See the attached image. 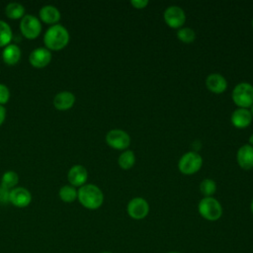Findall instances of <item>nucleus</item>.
<instances>
[{
  "label": "nucleus",
  "instance_id": "nucleus-1",
  "mask_svg": "<svg viewBox=\"0 0 253 253\" xmlns=\"http://www.w3.org/2000/svg\"><path fill=\"white\" fill-rule=\"evenodd\" d=\"M77 199L84 208L88 210H96L102 206L104 195L101 189L96 185L85 184L77 191Z\"/></svg>",
  "mask_w": 253,
  "mask_h": 253
},
{
  "label": "nucleus",
  "instance_id": "nucleus-2",
  "mask_svg": "<svg viewBox=\"0 0 253 253\" xmlns=\"http://www.w3.org/2000/svg\"><path fill=\"white\" fill-rule=\"evenodd\" d=\"M43 42L48 50L62 49L69 42L68 31L61 25H52L46 30L43 37Z\"/></svg>",
  "mask_w": 253,
  "mask_h": 253
},
{
  "label": "nucleus",
  "instance_id": "nucleus-3",
  "mask_svg": "<svg viewBox=\"0 0 253 253\" xmlns=\"http://www.w3.org/2000/svg\"><path fill=\"white\" fill-rule=\"evenodd\" d=\"M200 214L207 220H217L222 214V208L220 203L212 197L203 198L198 206Z\"/></svg>",
  "mask_w": 253,
  "mask_h": 253
},
{
  "label": "nucleus",
  "instance_id": "nucleus-4",
  "mask_svg": "<svg viewBox=\"0 0 253 253\" xmlns=\"http://www.w3.org/2000/svg\"><path fill=\"white\" fill-rule=\"evenodd\" d=\"M232 100L238 108H249L253 104V86L248 82L238 83L232 90Z\"/></svg>",
  "mask_w": 253,
  "mask_h": 253
},
{
  "label": "nucleus",
  "instance_id": "nucleus-5",
  "mask_svg": "<svg viewBox=\"0 0 253 253\" xmlns=\"http://www.w3.org/2000/svg\"><path fill=\"white\" fill-rule=\"evenodd\" d=\"M203 165L202 156L196 151H189L183 154L178 162L180 172L185 175H192L198 172Z\"/></svg>",
  "mask_w": 253,
  "mask_h": 253
},
{
  "label": "nucleus",
  "instance_id": "nucleus-6",
  "mask_svg": "<svg viewBox=\"0 0 253 253\" xmlns=\"http://www.w3.org/2000/svg\"><path fill=\"white\" fill-rule=\"evenodd\" d=\"M106 142L115 149H126L130 144V137L128 133L123 129L115 128L108 131L106 134Z\"/></svg>",
  "mask_w": 253,
  "mask_h": 253
},
{
  "label": "nucleus",
  "instance_id": "nucleus-7",
  "mask_svg": "<svg viewBox=\"0 0 253 253\" xmlns=\"http://www.w3.org/2000/svg\"><path fill=\"white\" fill-rule=\"evenodd\" d=\"M20 30L25 38L33 40L40 35L42 31V25L36 16L26 15L21 20Z\"/></svg>",
  "mask_w": 253,
  "mask_h": 253
},
{
  "label": "nucleus",
  "instance_id": "nucleus-8",
  "mask_svg": "<svg viewBox=\"0 0 253 253\" xmlns=\"http://www.w3.org/2000/svg\"><path fill=\"white\" fill-rule=\"evenodd\" d=\"M163 17L166 24L173 29L181 28L186 21V14L184 10L177 5L168 6L164 11Z\"/></svg>",
  "mask_w": 253,
  "mask_h": 253
},
{
  "label": "nucleus",
  "instance_id": "nucleus-9",
  "mask_svg": "<svg viewBox=\"0 0 253 253\" xmlns=\"http://www.w3.org/2000/svg\"><path fill=\"white\" fill-rule=\"evenodd\" d=\"M126 211L128 215L133 219H142L148 214L149 205L143 198L136 197L128 202Z\"/></svg>",
  "mask_w": 253,
  "mask_h": 253
},
{
  "label": "nucleus",
  "instance_id": "nucleus-10",
  "mask_svg": "<svg viewBox=\"0 0 253 253\" xmlns=\"http://www.w3.org/2000/svg\"><path fill=\"white\" fill-rule=\"evenodd\" d=\"M32 201L31 193L23 187H17L10 190L9 202L18 208H25L30 205Z\"/></svg>",
  "mask_w": 253,
  "mask_h": 253
},
{
  "label": "nucleus",
  "instance_id": "nucleus-11",
  "mask_svg": "<svg viewBox=\"0 0 253 253\" xmlns=\"http://www.w3.org/2000/svg\"><path fill=\"white\" fill-rule=\"evenodd\" d=\"M50 59H51V53L45 47H38L34 49L29 56L30 63L37 68H42L46 66L50 62Z\"/></svg>",
  "mask_w": 253,
  "mask_h": 253
},
{
  "label": "nucleus",
  "instance_id": "nucleus-12",
  "mask_svg": "<svg viewBox=\"0 0 253 253\" xmlns=\"http://www.w3.org/2000/svg\"><path fill=\"white\" fill-rule=\"evenodd\" d=\"M252 116L248 109L237 108L231 114V123L237 128H245L252 122Z\"/></svg>",
  "mask_w": 253,
  "mask_h": 253
},
{
  "label": "nucleus",
  "instance_id": "nucleus-13",
  "mask_svg": "<svg viewBox=\"0 0 253 253\" xmlns=\"http://www.w3.org/2000/svg\"><path fill=\"white\" fill-rule=\"evenodd\" d=\"M236 159L239 166L243 169L249 170L253 168V146L244 144L237 150Z\"/></svg>",
  "mask_w": 253,
  "mask_h": 253
},
{
  "label": "nucleus",
  "instance_id": "nucleus-14",
  "mask_svg": "<svg viewBox=\"0 0 253 253\" xmlns=\"http://www.w3.org/2000/svg\"><path fill=\"white\" fill-rule=\"evenodd\" d=\"M206 85L209 90L213 93L220 94L227 88V81L224 76L219 73H211L206 79Z\"/></svg>",
  "mask_w": 253,
  "mask_h": 253
},
{
  "label": "nucleus",
  "instance_id": "nucleus-15",
  "mask_svg": "<svg viewBox=\"0 0 253 253\" xmlns=\"http://www.w3.org/2000/svg\"><path fill=\"white\" fill-rule=\"evenodd\" d=\"M67 178L69 183L74 186H83L88 178L87 169L82 165H74L68 171Z\"/></svg>",
  "mask_w": 253,
  "mask_h": 253
},
{
  "label": "nucleus",
  "instance_id": "nucleus-16",
  "mask_svg": "<svg viewBox=\"0 0 253 253\" xmlns=\"http://www.w3.org/2000/svg\"><path fill=\"white\" fill-rule=\"evenodd\" d=\"M75 103V96L68 91H62L55 95L53 99L54 107L59 111L70 109Z\"/></svg>",
  "mask_w": 253,
  "mask_h": 253
},
{
  "label": "nucleus",
  "instance_id": "nucleus-17",
  "mask_svg": "<svg viewBox=\"0 0 253 253\" xmlns=\"http://www.w3.org/2000/svg\"><path fill=\"white\" fill-rule=\"evenodd\" d=\"M40 18L45 24H55L60 19V13L56 7L45 5L40 10Z\"/></svg>",
  "mask_w": 253,
  "mask_h": 253
},
{
  "label": "nucleus",
  "instance_id": "nucleus-18",
  "mask_svg": "<svg viewBox=\"0 0 253 253\" xmlns=\"http://www.w3.org/2000/svg\"><path fill=\"white\" fill-rule=\"evenodd\" d=\"M21 57V49L16 44H8L2 51L3 61L9 65L16 64Z\"/></svg>",
  "mask_w": 253,
  "mask_h": 253
},
{
  "label": "nucleus",
  "instance_id": "nucleus-19",
  "mask_svg": "<svg viewBox=\"0 0 253 253\" xmlns=\"http://www.w3.org/2000/svg\"><path fill=\"white\" fill-rule=\"evenodd\" d=\"M5 13L10 19H20L24 17L25 8L22 4L17 2L9 3L5 8Z\"/></svg>",
  "mask_w": 253,
  "mask_h": 253
},
{
  "label": "nucleus",
  "instance_id": "nucleus-20",
  "mask_svg": "<svg viewBox=\"0 0 253 253\" xmlns=\"http://www.w3.org/2000/svg\"><path fill=\"white\" fill-rule=\"evenodd\" d=\"M118 163L121 168L127 170L130 169L135 163V155L131 150H125L121 153L118 159Z\"/></svg>",
  "mask_w": 253,
  "mask_h": 253
},
{
  "label": "nucleus",
  "instance_id": "nucleus-21",
  "mask_svg": "<svg viewBox=\"0 0 253 253\" xmlns=\"http://www.w3.org/2000/svg\"><path fill=\"white\" fill-rule=\"evenodd\" d=\"M19 177L18 174L14 171H6L1 178V185L7 190H12L18 184Z\"/></svg>",
  "mask_w": 253,
  "mask_h": 253
},
{
  "label": "nucleus",
  "instance_id": "nucleus-22",
  "mask_svg": "<svg viewBox=\"0 0 253 253\" xmlns=\"http://www.w3.org/2000/svg\"><path fill=\"white\" fill-rule=\"evenodd\" d=\"M59 198L65 203H72L77 199V191L73 186L65 185L59 190Z\"/></svg>",
  "mask_w": 253,
  "mask_h": 253
},
{
  "label": "nucleus",
  "instance_id": "nucleus-23",
  "mask_svg": "<svg viewBox=\"0 0 253 253\" xmlns=\"http://www.w3.org/2000/svg\"><path fill=\"white\" fill-rule=\"evenodd\" d=\"M12 40V30L10 26L0 20V47L7 46Z\"/></svg>",
  "mask_w": 253,
  "mask_h": 253
},
{
  "label": "nucleus",
  "instance_id": "nucleus-24",
  "mask_svg": "<svg viewBox=\"0 0 253 253\" xmlns=\"http://www.w3.org/2000/svg\"><path fill=\"white\" fill-rule=\"evenodd\" d=\"M200 191L205 197H211L216 191V184L212 179L206 178L200 184Z\"/></svg>",
  "mask_w": 253,
  "mask_h": 253
},
{
  "label": "nucleus",
  "instance_id": "nucleus-25",
  "mask_svg": "<svg viewBox=\"0 0 253 253\" xmlns=\"http://www.w3.org/2000/svg\"><path fill=\"white\" fill-rule=\"evenodd\" d=\"M177 38L185 43H190V42L195 41L196 33L193 29H191L189 27L180 28L177 32Z\"/></svg>",
  "mask_w": 253,
  "mask_h": 253
},
{
  "label": "nucleus",
  "instance_id": "nucleus-26",
  "mask_svg": "<svg viewBox=\"0 0 253 253\" xmlns=\"http://www.w3.org/2000/svg\"><path fill=\"white\" fill-rule=\"evenodd\" d=\"M10 98V91L4 84H0V105H4Z\"/></svg>",
  "mask_w": 253,
  "mask_h": 253
},
{
  "label": "nucleus",
  "instance_id": "nucleus-27",
  "mask_svg": "<svg viewBox=\"0 0 253 253\" xmlns=\"http://www.w3.org/2000/svg\"><path fill=\"white\" fill-rule=\"evenodd\" d=\"M10 191L0 186V204H6L9 202Z\"/></svg>",
  "mask_w": 253,
  "mask_h": 253
},
{
  "label": "nucleus",
  "instance_id": "nucleus-28",
  "mask_svg": "<svg viewBox=\"0 0 253 253\" xmlns=\"http://www.w3.org/2000/svg\"><path fill=\"white\" fill-rule=\"evenodd\" d=\"M130 4L136 8V9H142L145 6L148 5V1L147 0H131Z\"/></svg>",
  "mask_w": 253,
  "mask_h": 253
},
{
  "label": "nucleus",
  "instance_id": "nucleus-29",
  "mask_svg": "<svg viewBox=\"0 0 253 253\" xmlns=\"http://www.w3.org/2000/svg\"><path fill=\"white\" fill-rule=\"evenodd\" d=\"M5 117H6V110H5V108L2 105H0V126L4 122Z\"/></svg>",
  "mask_w": 253,
  "mask_h": 253
},
{
  "label": "nucleus",
  "instance_id": "nucleus-30",
  "mask_svg": "<svg viewBox=\"0 0 253 253\" xmlns=\"http://www.w3.org/2000/svg\"><path fill=\"white\" fill-rule=\"evenodd\" d=\"M249 144L253 146V133L251 134V136L249 137Z\"/></svg>",
  "mask_w": 253,
  "mask_h": 253
},
{
  "label": "nucleus",
  "instance_id": "nucleus-31",
  "mask_svg": "<svg viewBox=\"0 0 253 253\" xmlns=\"http://www.w3.org/2000/svg\"><path fill=\"white\" fill-rule=\"evenodd\" d=\"M250 113H251V116H252V118H253V104H252V106L250 107Z\"/></svg>",
  "mask_w": 253,
  "mask_h": 253
},
{
  "label": "nucleus",
  "instance_id": "nucleus-32",
  "mask_svg": "<svg viewBox=\"0 0 253 253\" xmlns=\"http://www.w3.org/2000/svg\"><path fill=\"white\" fill-rule=\"evenodd\" d=\"M250 209H251V211H252V213H253V199H252V201H251V205H250Z\"/></svg>",
  "mask_w": 253,
  "mask_h": 253
},
{
  "label": "nucleus",
  "instance_id": "nucleus-33",
  "mask_svg": "<svg viewBox=\"0 0 253 253\" xmlns=\"http://www.w3.org/2000/svg\"><path fill=\"white\" fill-rule=\"evenodd\" d=\"M102 253H111V252H102Z\"/></svg>",
  "mask_w": 253,
  "mask_h": 253
},
{
  "label": "nucleus",
  "instance_id": "nucleus-34",
  "mask_svg": "<svg viewBox=\"0 0 253 253\" xmlns=\"http://www.w3.org/2000/svg\"><path fill=\"white\" fill-rule=\"evenodd\" d=\"M252 28H253V19H252Z\"/></svg>",
  "mask_w": 253,
  "mask_h": 253
},
{
  "label": "nucleus",
  "instance_id": "nucleus-35",
  "mask_svg": "<svg viewBox=\"0 0 253 253\" xmlns=\"http://www.w3.org/2000/svg\"><path fill=\"white\" fill-rule=\"evenodd\" d=\"M169 253H178V252H169Z\"/></svg>",
  "mask_w": 253,
  "mask_h": 253
}]
</instances>
